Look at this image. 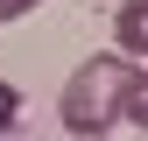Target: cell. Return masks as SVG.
Masks as SVG:
<instances>
[{"instance_id": "cell-1", "label": "cell", "mask_w": 148, "mask_h": 141, "mask_svg": "<svg viewBox=\"0 0 148 141\" xmlns=\"http://www.w3.org/2000/svg\"><path fill=\"white\" fill-rule=\"evenodd\" d=\"M127 78H134V64H127V57H85L78 70H71V85L57 92L64 127L85 134V141H106V134H113V120H120V92H127Z\"/></svg>"}, {"instance_id": "cell-5", "label": "cell", "mask_w": 148, "mask_h": 141, "mask_svg": "<svg viewBox=\"0 0 148 141\" xmlns=\"http://www.w3.org/2000/svg\"><path fill=\"white\" fill-rule=\"evenodd\" d=\"M42 0H0V21H21V14H35Z\"/></svg>"}, {"instance_id": "cell-3", "label": "cell", "mask_w": 148, "mask_h": 141, "mask_svg": "<svg viewBox=\"0 0 148 141\" xmlns=\"http://www.w3.org/2000/svg\"><path fill=\"white\" fill-rule=\"evenodd\" d=\"M120 120H134V127H148V64L127 78V92H120Z\"/></svg>"}, {"instance_id": "cell-4", "label": "cell", "mask_w": 148, "mask_h": 141, "mask_svg": "<svg viewBox=\"0 0 148 141\" xmlns=\"http://www.w3.org/2000/svg\"><path fill=\"white\" fill-rule=\"evenodd\" d=\"M14 120H21V92H14V85H0V134H7Z\"/></svg>"}, {"instance_id": "cell-2", "label": "cell", "mask_w": 148, "mask_h": 141, "mask_svg": "<svg viewBox=\"0 0 148 141\" xmlns=\"http://www.w3.org/2000/svg\"><path fill=\"white\" fill-rule=\"evenodd\" d=\"M113 35H120V49H127V57H148V0H120Z\"/></svg>"}]
</instances>
